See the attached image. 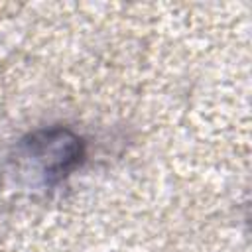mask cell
<instances>
[{
    "mask_svg": "<svg viewBox=\"0 0 252 252\" xmlns=\"http://www.w3.org/2000/svg\"><path fill=\"white\" fill-rule=\"evenodd\" d=\"M30 156L43 161L47 181L65 177L83 159V142L65 128L41 130L24 142Z\"/></svg>",
    "mask_w": 252,
    "mask_h": 252,
    "instance_id": "obj_1",
    "label": "cell"
}]
</instances>
